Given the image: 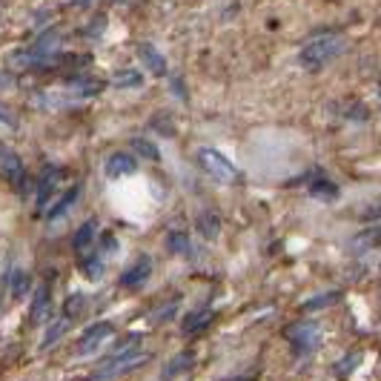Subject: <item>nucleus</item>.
Wrapping results in <instances>:
<instances>
[{
  "label": "nucleus",
  "instance_id": "nucleus-10",
  "mask_svg": "<svg viewBox=\"0 0 381 381\" xmlns=\"http://www.w3.org/2000/svg\"><path fill=\"white\" fill-rule=\"evenodd\" d=\"M49 304H52V292H49V284H40L32 295V310H29V321L32 324H40L49 313Z\"/></svg>",
  "mask_w": 381,
  "mask_h": 381
},
{
  "label": "nucleus",
  "instance_id": "nucleus-24",
  "mask_svg": "<svg viewBox=\"0 0 381 381\" xmlns=\"http://www.w3.org/2000/svg\"><path fill=\"white\" fill-rule=\"evenodd\" d=\"M310 192H313L316 198H324V201H330V198H336V195H338V187H336V184H330L327 178H319V181L310 187Z\"/></svg>",
  "mask_w": 381,
  "mask_h": 381
},
{
  "label": "nucleus",
  "instance_id": "nucleus-4",
  "mask_svg": "<svg viewBox=\"0 0 381 381\" xmlns=\"http://www.w3.org/2000/svg\"><path fill=\"white\" fill-rule=\"evenodd\" d=\"M287 338L295 347V353H313L321 344V330H319V324L298 321V324L287 327Z\"/></svg>",
  "mask_w": 381,
  "mask_h": 381
},
{
  "label": "nucleus",
  "instance_id": "nucleus-22",
  "mask_svg": "<svg viewBox=\"0 0 381 381\" xmlns=\"http://www.w3.org/2000/svg\"><path fill=\"white\" fill-rule=\"evenodd\" d=\"M69 321H72V319H66V316H63V319H60L57 324H52V327L46 330V338H43V350H49L52 344H57V341H60V336L66 333V327H69Z\"/></svg>",
  "mask_w": 381,
  "mask_h": 381
},
{
  "label": "nucleus",
  "instance_id": "nucleus-27",
  "mask_svg": "<svg viewBox=\"0 0 381 381\" xmlns=\"http://www.w3.org/2000/svg\"><path fill=\"white\" fill-rule=\"evenodd\" d=\"M355 364H358V353H350V355L344 358V364H341V367H338L336 372H338V375H347V372H350V370H353Z\"/></svg>",
  "mask_w": 381,
  "mask_h": 381
},
{
  "label": "nucleus",
  "instance_id": "nucleus-1",
  "mask_svg": "<svg viewBox=\"0 0 381 381\" xmlns=\"http://www.w3.org/2000/svg\"><path fill=\"white\" fill-rule=\"evenodd\" d=\"M347 49L344 38L338 35H321V38H313L307 46L298 52V63L304 69H324L333 57H338L341 52Z\"/></svg>",
  "mask_w": 381,
  "mask_h": 381
},
{
  "label": "nucleus",
  "instance_id": "nucleus-15",
  "mask_svg": "<svg viewBox=\"0 0 381 381\" xmlns=\"http://www.w3.org/2000/svg\"><path fill=\"white\" fill-rule=\"evenodd\" d=\"M81 192H84V187H81V184L69 187V189H66V192L60 195V201H57V204H55V206L49 209V218H52V221H55V218H60V215H63V212H66L69 206H74V201L81 198Z\"/></svg>",
  "mask_w": 381,
  "mask_h": 381
},
{
  "label": "nucleus",
  "instance_id": "nucleus-21",
  "mask_svg": "<svg viewBox=\"0 0 381 381\" xmlns=\"http://www.w3.org/2000/svg\"><path fill=\"white\" fill-rule=\"evenodd\" d=\"M167 250L175 255H189V238L187 233H170L167 236Z\"/></svg>",
  "mask_w": 381,
  "mask_h": 381
},
{
  "label": "nucleus",
  "instance_id": "nucleus-3",
  "mask_svg": "<svg viewBox=\"0 0 381 381\" xmlns=\"http://www.w3.org/2000/svg\"><path fill=\"white\" fill-rule=\"evenodd\" d=\"M198 164H201V170L209 175V178H215L218 184H241V172H238V167L226 158V155H221L218 149H212V146H201L198 149Z\"/></svg>",
  "mask_w": 381,
  "mask_h": 381
},
{
  "label": "nucleus",
  "instance_id": "nucleus-17",
  "mask_svg": "<svg viewBox=\"0 0 381 381\" xmlns=\"http://www.w3.org/2000/svg\"><path fill=\"white\" fill-rule=\"evenodd\" d=\"M198 233H201L206 241L218 238V233H221V218H218L215 212H201V215H198Z\"/></svg>",
  "mask_w": 381,
  "mask_h": 381
},
{
  "label": "nucleus",
  "instance_id": "nucleus-12",
  "mask_svg": "<svg viewBox=\"0 0 381 381\" xmlns=\"http://www.w3.org/2000/svg\"><path fill=\"white\" fill-rule=\"evenodd\" d=\"M378 244H381V226H372V230H364V233L353 236L347 241V250L350 253H367V250H372Z\"/></svg>",
  "mask_w": 381,
  "mask_h": 381
},
{
  "label": "nucleus",
  "instance_id": "nucleus-30",
  "mask_svg": "<svg viewBox=\"0 0 381 381\" xmlns=\"http://www.w3.org/2000/svg\"><path fill=\"white\" fill-rule=\"evenodd\" d=\"M72 4H81V6H87V4H92V0H72Z\"/></svg>",
  "mask_w": 381,
  "mask_h": 381
},
{
  "label": "nucleus",
  "instance_id": "nucleus-11",
  "mask_svg": "<svg viewBox=\"0 0 381 381\" xmlns=\"http://www.w3.org/2000/svg\"><path fill=\"white\" fill-rule=\"evenodd\" d=\"M138 55H140V60L149 66L152 74H158V78H164V74H167V57H164L155 46H152V43H140V46H138Z\"/></svg>",
  "mask_w": 381,
  "mask_h": 381
},
{
  "label": "nucleus",
  "instance_id": "nucleus-20",
  "mask_svg": "<svg viewBox=\"0 0 381 381\" xmlns=\"http://www.w3.org/2000/svg\"><path fill=\"white\" fill-rule=\"evenodd\" d=\"M118 89H135V87H140L143 84V78H140V72H135V69H126V72H118L115 74V81H112Z\"/></svg>",
  "mask_w": 381,
  "mask_h": 381
},
{
  "label": "nucleus",
  "instance_id": "nucleus-25",
  "mask_svg": "<svg viewBox=\"0 0 381 381\" xmlns=\"http://www.w3.org/2000/svg\"><path fill=\"white\" fill-rule=\"evenodd\" d=\"M84 304H87V298H84L81 292L69 295V298H66V304H63V316H66V319H74V316H78V313L84 310Z\"/></svg>",
  "mask_w": 381,
  "mask_h": 381
},
{
  "label": "nucleus",
  "instance_id": "nucleus-6",
  "mask_svg": "<svg viewBox=\"0 0 381 381\" xmlns=\"http://www.w3.org/2000/svg\"><path fill=\"white\" fill-rule=\"evenodd\" d=\"M112 324L109 321H98V324H92L89 330H84V336H81V341H78V347H74V353L78 355H89V353H95L109 336H112Z\"/></svg>",
  "mask_w": 381,
  "mask_h": 381
},
{
  "label": "nucleus",
  "instance_id": "nucleus-19",
  "mask_svg": "<svg viewBox=\"0 0 381 381\" xmlns=\"http://www.w3.org/2000/svg\"><path fill=\"white\" fill-rule=\"evenodd\" d=\"M9 292H12L15 301L29 292V275H26L23 270H15V272H12V278H9Z\"/></svg>",
  "mask_w": 381,
  "mask_h": 381
},
{
  "label": "nucleus",
  "instance_id": "nucleus-14",
  "mask_svg": "<svg viewBox=\"0 0 381 381\" xmlns=\"http://www.w3.org/2000/svg\"><path fill=\"white\" fill-rule=\"evenodd\" d=\"M212 319H215V313H212L209 307H204V310H198V313L187 316V321H184V333H187V336H195V333L206 330V327L212 324Z\"/></svg>",
  "mask_w": 381,
  "mask_h": 381
},
{
  "label": "nucleus",
  "instance_id": "nucleus-2",
  "mask_svg": "<svg viewBox=\"0 0 381 381\" xmlns=\"http://www.w3.org/2000/svg\"><path fill=\"white\" fill-rule=\"evenodd\" d=\"M149 358V353L138 350V336H129L126 344H121L98 370H95V378H109V375H121V372H129L135 367H140L143 361Z\"/></svg>",
  "mask_w": 381,
  "mask_h": 381
},
{
  "label": "nucleus",
  "instance_id": "nucleus-13",
  "mask_svg": "<svg viewBox=\"0 0 381 381\" xmlns=\"http://www.w3.org/2000/svg\"><path fill=\"white\" fill-rule=\"evenodd\" d=\"M192 367H195V353H192V350H184V353H178V355L161 370V378H175V375H181V372L192 370Z\"/></svg>",
  "mask_w": 381,
  "mask_h": 381
},
{
  "label": "nucleus",
  "instance_id": "nucleus-23",
  "mask_svg": "<svg viewBox=\"0 0 381 381\" xmlns=\"http://www.w3.org/2000/svg\"><path fill=\"white\" fill-rule=\"evenodd\" d=\"M132 149L140 152V155L149 158V161H161L158 146H155V143H149V140H143V138H135V140H132Z\"/></svg>",
  "mask_w": 381,
  "mask_h": 381
},
{
  "label": "nucleus",
  "instance_id": "nucleus-5",
  "mask_svg": "<svg viewBox=\"0 0 381 381\" xmlns=\"http://www.w3.org/2000/svg\"><path fill=\"white\" fill-rule=\"evenodd\" d=\"M0 172H4L21 192L26 189V170H23V164L18 158V152L9 149V146H4V143H0Z\"/></svg>",
  "mask_w": 381,
  "mask_h": 381
},
{
  "label": "nucleus",
  "instance_id": "nucleus-8",
  "mask_svg": "<svg viewBox=\"0 0 381 381\" xmlns=\"http://www.w3.org/2000/svg\"><path fill=\"white\" fill-rule=\"evenodd\" d=\"M135 170H138V161L129 155V152H115V155H109V161H106V178H112V181H118L123 175H132Z\"/></svg>",
  "mask_w": 381,
  "mask_h": 381
},
{
  "label": "nucleus",
  "instance_id": "nucleus-7",
  "mask_svg": "<svg viewBox=\"0 0 381 381\" xmlns=\"http://www.w3.org/2000/svg\"><path fill=\"white\" fill-rule=\"evenodd\" d=\"M149 275H152V258H149V255H140V258L121 275V284H123L126 289H138L140 284H146Z\"/></svg>",
  "mask_w": 381,
  "mask_h": 381
},
{
  "label": "nucleus",
  "instance_id": "nucleus-29",
  "mask_svg": "<svg viewBox=\"0 0 381 381\" xmlns=\"http://www.w3.org/2000/svg\"><path fill=\"white\" fill-rule=\"evenodd\" d=\"M0 121L9 123V126H15V123H18V121H15V115H12V112H6L4 106H0Z\"/></svg>",
  "mask_w": 381,
  "mask_h": 381
},
{
  "label": "nucleus",
  "instance_id": "nucleus-28",
  "mask_svg": "<svg viewBox=\"0 0 381 381\" xmlns=\"http://www.w3.org/2000/svg\"><path fill=\"white\" fill-rule=\"evenodd\" d=\"M361 218H364V221H381V204H372V206H367V209L361 212Z\"/></svg>",
  "mask_w": 381,
  "mask_h": 381
},
{
  "label": "nucleus",
  "instance_id": "nucleus-18",
  "mask_svg": "<svg viewBox=\"0 0 381 381\" xmlns=\"http://www.w3.org/2000/svg\"><path fill=\"white\" fill-rule=\"evenodd\" d=\"M341 298V289H330V292H324V295H316V298H310V301H304L301 304V313H316V310H321V307H330V304H336Z\"/></svg>",
  "mask_w": 381,
  "mask_h": 381
},
{
  "label": "nucleus",
  "instance_id": "nucleus-16",
  "mask_svg": "<svg viewBox=\"0 0 381 381\" xmlns=\"http://www.w3.org/2000/svg\"><path fill=\"white\" fill-rule=\"evenodd\" d=\"M95 233H98L95 221H92V218L84 221V223H81V230L74 233V253H87V250L92 247V241H95Z\"/></svg>",
  "mask_w": 381,
  "mask_h": 381
},
{
  "label": "nucleus",
  "instance_id": "nucleus-26",
  "mask_svg": "<svg viewBox=\"0 0 381 381\" xmlns=\"http://www.w3.org/2000/svg\"><path fill=\"white\" fill-rule=\"evenodd\" d=\"M87 275H89V278H101V275H104V264H101V258L87 261Z\"/></svg>",
  "mask_w": 381,
  "mask_h": 381
},
{
  "label": "nucleus",
  "instance_id": "nucleus-9",
  "mask_svg": "<svg viewBox=\"0 0 381 381\" xmlns=\"http://www.w3.org/2000/svg\"><path fill=\"white\" fill-rule=\"evenodd\" d=\"M57 175H60V170H55V167H46V170L40 172V178H38V201H35L38 212L46 209V204H49V198H52V192H55Z\"/></svg>",
  "mask_w": 381,
  "mask_h": 381
}]
</instances>
